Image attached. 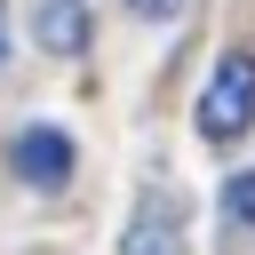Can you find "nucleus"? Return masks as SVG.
Listing matches in <instances>:
<instances>
[{
  "mask_svg": "<svg viewBox=\"0 0 255 255\" xmlns=\"http://www.w3.org/2000/svg\"><path fill=\"white\" fill-rule=\"evenodd\" d=\"M128 8H135V16H167L175 0H128Z\"/></svg>",
  "mask_w": 255,
  "mask_h": 255,
  "instance_id": "423d86ee",
  "label": "nucleus"
},
{
  "mask_svg": "<svg viewBox=\"0 0 255 255\" xmlns=\"http://www.w3.org/2000/svg\"><path fill=\"white\" fill-rule=\"evenodd\" d=\"M0 56H8V24H0Z\"/></svg>",
  "mask_w": 255,
  "mask_h": 255,
  "instance_id": "0eeeda50",
  "label": "nucleus"
},
{
  "mask_svg": "<svg viewBox=\"0 0 255 255\" xmlns=\"http://www.w3.org/2000/svg\"><path fill=\"white\" fill-rule=\"evenodd\" d=\"M8 167H16L24 183L56 191V183L72 175V143H64V128H24V135L8 143Z\"/></svg>",
  "mask_w": 255,
  "mask_h": 255,
  "instance_id": "7ed1b4c3",
  "label": "nucleus"
},
{
  "mask_svg": "<svg viewBox=\"0 0 255 255\" xmlns=\"http://www.w3.org/2000/svg\"><path fill=\"white\" fill-rule=\"evenodd\" d=\"M247 128H255V56L231 48L207 72V88H199V135L207 143H239Z\"/></svg>",
  "mask_w": 255,
  "mask_h": 255,
  "instance_id": "f257e3e1",
  "label": "nucleus"
},
{
  "mask_svg": "<svg viewBox=\"0 0 255 255\" xmlns=\"http://www.w3.org/2000/svg\"><path fill=\"white\" fill-rule=\"evenodd\" d=\"M120 255H183V199H175V191H143Z\"/></svg>",
  "mask_w": 255,
  "mask_h": 255,
  "instance_id": "f03ea898",
  "label": "nucleus"
},
{
  "mask_svg": "<svg viewBox=\"0 0 255 255\" xmlns=\"http://www.w3.org/2000/svg\"><path fill=\"white\" fill-rule=\"evenodd\" d=\"M32 32H40V48H56V56H80V48H88V8H80V0H48Z\"/></svg>",
  "mask_w": 255,
  "mask_h": 255,
  "instance_id": "20e7f679",
  "label": "nucleus"
},
{
  "mask_svg": "<svg viewBox=\"0 0 255 255\" xmlns=\"http://www.w3.org/2000/svg\"><path fill=\"white\" fill-rule=\"evenodd\" d=\"M223 207H231L239 223H255V175H231V183H223Z\"/></svg>",
  "mask_w": 255,
  "mask_h": 255,
  "instance_id": "39448f33",
  "label": "nucleus"
}]
</instances>
